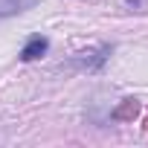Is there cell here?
<instances>
[{
  "mask_svg": "<svg viewBox=\"0 0 148 148\" xmlns=\"http://www.w3.org/2000/svg\"><path fill=\"white\" fill-rule=\"evenodd\" d=\"M47 47H49V41H47L44 35H32V38L26 41V47L21 49V58H23V61H35V58H41V55L47 52Z\"/></svg>",
  "mask_w": 148,
  "mask_h": 148,
  "instance_id": "obj_1",
  "label": "cell"
},
{
  "mask_svg": "<svg viewBox=\"0 0 148 148\" xmlns=\"http://www.w3.org/2000/svg\"><path fill=\"white\" fill-rule=\"evenodd\" d=\"M38 3H41V0H0V18L26 12V9H32V6H38Z\"/></svg>",
  "mask_w": 148,
  "mask_h": 148,
  "instance_id": "obj_2",
  "label": "cell"
},
{
  "mask_svg": "<svg viewBox=\"0 0 148 148\" xmlns=\"http://www.w3.org/2000/svg\"><path fill=\"white\" fill-rule=\"evenodd\" d=\"M134 113H136V102H134V99H128V102H125V108H122V110H116V119H128V116H134Z\"/></svg>",
  "mask_w": 148,
  "mask_h": 148,
  "instance_id": "obj_3",
  "label": "cell"
},
{
  "mask_svg": "<svg viewBox=\"0 0 148 148\" xmlns=\"http://www.w3.org/2000/svg\"><path fill=\"white\" fill-rule=\"evenodd\" d=\"M128 3H134V6H136V3H139V0H128Z\"/></svg>",
  "mask_w": 148,
  "mask_h": 148,
  "instance_id": "obj_4",
  "label": "cell"
}]
</instances>
